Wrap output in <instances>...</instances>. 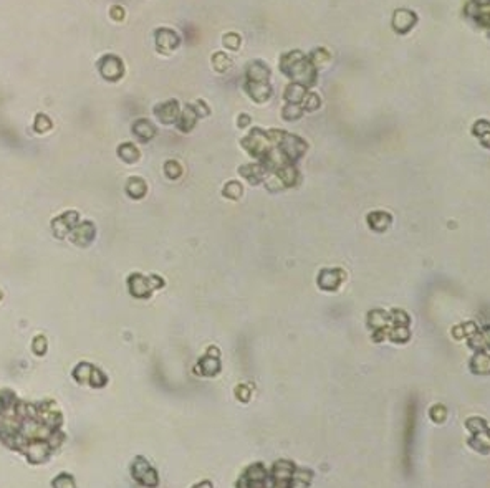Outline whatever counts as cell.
I'll use <instances>...</instances> for the list:
<instances>
[{"label": "cell", "instance_id": "cell-1", "mask_svg": "<svg viewBox=\"0 0 490 488\" xmlns=\"http://www.w3.org/2000/svg\"><path fill=\"white\" fill-rule=\"evenodd\" d=\"M242 144L252 156L260 157V159L273 148V144L269 138V133L262 131V129H254V131L242 141Z\"/></svg>", "mask_w": 490, "mask_h": 488}, {"label": "cell", "instance_id": "cell-2", "mask_svg": "<svg viewBox=\"0 0 490 488\" xmlns=\"http://www.w3.org/2000/svg\"><path fill=\"white\" fill-rule=\"evenodd\" d=\"M278 148L283 154H285V157L288 159V162H293L298 157L303 156V152L306 151V142L298 138V136L287 133L285 136H283V139L280 141Z\"/></svg>", "mask_w": 490, "mask_h": 488}, {"label": "cell", "instance_id": "cell-3", "mask_svg": "<svg viewBox=\"0 0 490 488\" xmlns=\"http://www.w3.org/2000/svg\"><path fill=\"white\" fill-rule=\"evenodd\" d=\"M295 465L288 460H278L272 467V485L273 486H290V480L295 472Z\"/></svg>", "mask_w": 490, "mask_h": 488}, {"label": "cell", "instance_id": "cell-4", "mask_svg": "<svg viewBox=\"0 0 490 488\" xmlns=\"http://www.w3.org/2000/svg\"><path fill=\"white\" fill-rule=\"evenodd\" d=\"M267 470L262 463H254L245 470L242 480L239 482V486L245 488H262L265 485Z\"/></svg>", "mask_w": 490, "mask_h": 488}, {"label": "cell", "instance_id": "cell-5", "mask_svg": "<svg viewBox=\"0 0 490 488\" xmlns=\"http://www.w3.org/2000/svg\"><path fill=\"white\" fill-rule=\"evenodd\" d=\"M131 472H133V477L143 485H156L157 483L156 470L152 468L146 460L141 459V457H137V459L134 460Z\"/></svg>", "mask_w": 490, "mask_h": 488}, {"label": "cell", "instance_id": "cell-6", "mask_svg": "<svg viewBox=\"0 0 490 488\" xmlns=\"http://www.w3.org/2000/svg\"><path fill=\"white\" fill-rule=\"evenodd\" d=\"M344 280V273L340 268H326L321 270L318 275V286L325 292H335Z\"/></svg>", "mask_w": 490, "mask_h": 488}, {"label": "cell", "instance_id": "cell-7", "mask_svg": "<svg viewBox=\"0 0 490 488\" xmlns=\"http://www.w3.org/2000/svg\"><path fill=\"white\" fill-rule=\"evenodd\" d=\"M154 288H157L156 283H152V278H144L141 275H133L129 278V290L134 296H139V298H146V296L151 295V292Z\"/></svg>", "mask_w": 490, "mask_h": 488}, {"label": "cell", "instance_id": "cell-8", "mask_svg": "<svg viewBox=\"0 0 490 488\" xmlns=\"http://www.w3.org/2000/svg\"><path fill=\"white\" fill-rule=\"evenodd\" d=\"M242 177L247 179L250 184H258V182H262L264 177L269 171H267V167L264 164H247V166H242L239 169Z\"/></svg>", "mask_w": 490, "mask_h": 488}, {"label": "cell", "instance_id": "cell-9", "mask_svg": "<svg viewBox=\"0 0 490 488\" xmlns=\"http://www.w3.org/2000/svg\"><path fill=\"white\" fill-rule=\"evenodd\" d=\"M391 222H393V217L389 215L388 212L379 210V212H371L370 215H367V225L376 232L388 230V227L391 225Z\"/></svg>", "mask_w": 490, "mask_h": 488}, {"label": "cell", "instance_id": "cell-10", "mask_svg": "<svg viewBox=\"0 0 490 488\" xmlns=\"http://www.w3.org/2000/svg\"><path fill=\"white\" fill-rule=\"evenodd\" d=\"M247 91H249V95L258 103L267 101L270 98V95H272L270 86L267 85V83H258V81H249L247 83Z\"/></svg>", "mask_w": 490, "mask_h": 488}, {"label": "cell", "instance_id": "cell-11", "mask_svg": "<svg viewBox=\"0 0 490 488\" xmlns=\"http://www.w3.org/2000/svg\"><path fill=\"white\" fill-rule=\"evenodd\" d=\"M414 22H416L414 13H411L408 10H397L393 19V25L397 32H406V30H409L414 25Z\"/></svg>", "mask_w": 490, "mask_h": 488}, {"label": "cell", "instance_id": "cell-12", "mask_svg": "<svg viewBox=\"0 0 490 488\" xmlns=\"http://www.w3.org/2000/svg\"><path fill=\"white\" fill-rule=\"evenodd\" d=\"M275 175L278 177V180L282 182L283 187H290V186H293L295 182H296L298 172H296V169H295L293 166L285 164V166H282L280 169L275 171Z\"/></svg>", "mask_w": 490, "mask_h": 488}, {"label": "cell", "instance_id": "cell-13", "mask_svg": "<svg viewBox=\"0 0 490 488\" xmlns=\"http://www.w3.org/2000/svg\"><path fill=\"white\" fill-rule=\"evenodd\" d=\"M269 75H270L269 68H267L265 65H262V63H258V62L252 63L249 66V71H247L249 81H258V83H267V80H269Z\"/></svg>", "mask_w": 490, "mask_h": 488}, {"label": "cell", "instance_id": "cell-14", "mask_svg": "<svg viewBox=\"0 0 490 488\" xmlns=\"http://www.w3.org/2000/svg\"><path fill=\"white\" fill-rule=\"evenodd\" d=\"M488 368H490L488 354L487 353L484 354V351H479V353L474 356V359L470 361V369L476 372V374H487Z\"/></svg>", "mask_w": 490, "mask_h": 488}, {"label": "cell", "instance_id": "cell-15", "mask_svg": "<svg viewBox=\"0 0 490 488\" xmlns=\"http://www.w3.org/2000/svg\"><path fill=\"white\" fill-rule=\"evenodd\" d=\"M389 321H391V319H389V313H386V311H382V310H374L367 315V324L374 328V330L384 328Z\"/></svg>", "mask_w": 490, "mask_h": 488}, {"label": "cell", "instance_id": "cell-16", "mask_svg": "<svg viewBox=\"0 0 490 488\" xmlns=\"http://www.w3.org/2000/svg\"><path fill=\"white\" fill-rule=\"evenodd\" d=\"M199 369H201L202 372L201 374H205V376H216L217 372L220 371V361H219V357H204V359H201V363H199Z\"/></svg>", "mask_w": 490, "mask_h": 488}, {"label": "cell", "instance_id": "cell-17", "mask_svg": "<svg viewBox=\"0 0 490 488\" xmlns=\"http://www.w3.org/2000/svg\"><path fill=\"white\" fill-rule=\"evenodd\" d=\"M313 474L306 468H295L292 480H290V486H308L311 483Z\"/></svg>", "mask_w": 490, "mask_h": 488}, {"label": "cell", "instance_id": "cell-18", "mask_svg": "<svg viewBox=\"0 0 490 488\" xmlns=\"http://www.w3.org/2000/svg\"><path fill=\"white\" fill-rule=\"evenodd\" d=\"M470 447L476 448L477 452L480 454H487L488 452V436H487V430H482V432H476V437L472 440H469Z\"/></svg>", "mask_w": 490, "mask_h": 488}, {"label": "cell", "instance_id": "cell-19", "mask_svg": "<svg viewBox=\"0 0 490 488\" xmlns=\"http://www.w3.org/2000/svg\"><path fill=\"white\" fill-rule=\"evenodd\" d=\"M285 98L290 103L298 104L305 98V88L300 85V83H292L285 91Z\"/></svg>", "mask_w": 490, "mask_h": 488}, {"label": "cell", "instance_id": "cell-20", "mask_svg": "<svg viewBox=\"0 0 490 488\" xmlns=\"http://www.w3.org/2000/svg\"><path fill=\"white\" fill-rule=\"evenodd\" d=\"M388 338L394 341V342H404L411 338V333L408 330V326L402 324H396L393 330H388Z\"/></svg>", "mask_w": 490, "mask_h": 488}, {"label": "cell", "instance_id": "cell-21", "mask_svg": "<svg viewBox=\"0 0 490 488\" xmlns=\"http://www.w3.org/2000/svg\"><path fill=\"white\" fill-rule=\"evenodd\" d=\"M128 194L133 197V199H139L144 194H146V184H144V180L141 179H129L128 182Z\"/></svg>", "mask_w": 490, "mask_h": 488}, {"label": "cell", "instance_id": "cell-22", "mask_svg": "<svg viewBox=\"0 0 490 488\" xmlns=\"http://www.w3.org/2000/svg\"><path fill=\"white\" fill-rule=\"evenodd\" d=\"M134 133H136L137 138L149 139V138H152V136H154V128H152V126L148 123V121L141 119L139 123L134 124Z\"/></svg>", "mask_w": 490, "mask_h": 488}, {"label": "cell", "instance_id": "cell-23", "mask_svg": "<svg viewBox=\"0 0 490 488\" xmlns=\"http://www.w3.org/2000/svg\"><path fill=\"white\" fill-rule=\"evenodd\" d=\"M242 194H243V187L239 184V182H235V180L229 182V184L225 186V189H224V195L229 197V199H232V201L240 199Z\"/></svg>", "mask_w": 490, "mask_h": 488}, {"label": "cell", "instance_id": "cell-24", "mask_svg": "<svg viewBox=\"0 0 490 488\" xmlns=\"http://www.w3.org/2000/svg\"><path fill=\"white\" fill-rule=\"evenodd\" d=\"M119 156L122 159H126L128 162H134L137 157H139V151H137L133 144H122L119 148Z\"/></svg>", "mask_w": 490, "mask_h": 488}, {"label": "cell", "instance_id": "cell-25", "mask_svg": "<svg viewBox=\"0 0 490 488\" xmlns=\"http://www.w3.org/2000/svg\"><path fill=\"white\" fill-rule=\"evenodd\" d=\"M476 331H477L476 323H465V324H462V326L454 328V338L462 339L464 336H472V334L476 333Z\"/></svg>", "mask_w": 490, "mask_h": 488}, {"label": "cell", "instance_id": "cell-26", "mask_svg": "<svg viewBox=\"0 0 490 488\" xmlns=\"http://www.w3.org/2000/svg\"><path fill=\"white\" fill-rule=\"evenodd\" d=\"M389 319H391L394 324H402V326H408L411 321L408 313H404L402 310H393L391 313H389Z\"/></svg>", "mask_w": 490, "mask_h": 488}, {"label": "cell", "instance_id": "cell-27", "mask_svg": "<svg viewBox=\"0 0 490 488\" xmlns=\"http://www.w3.org/2000/svg\"><path fill=\"white\" fill-rule=\"evenodd\" d=\"M465 424H467V429H469L472 433H476V432H482V430H487V422L484 421V419H480V417L469 419V421H467Z\"/></svg>", "mask_w": 490, "mask_h": 488}, {"label": "cell", "instance_id": "cell-28", "mask_svg": "<svg viewBox=\"0 0 490 488\" xmlns=\"http://www.w3.org/2000/svg\"><path fill=\"white\" fill-rule=\"evenodd\" d=\"M446 417H447V410H446V407H444V406H441V404H437V406H434L431 409V419L434 422L441 424V422L446 421Z\"/></svg>", "mask_w": 490, "mask_h": 488}, {"label": "cell", "instance_id": "cell-29", "mask_svg": "<svg viewBox=\"0 0 490 488\" xmlns=\"http://www.w3.org/2000/svg\"><path fill=\"white\" fill-rule=\"evenodd\" d=\"M469 345H470V348L477 349V351H484V348L487 346V341L484 339V334H480V333L476 331V333H474L472 336H470Z\"/></svg>", "mask_w": 490, "mask_h": 488}, {"label": "cell", "instance_id": "cell-30", "mask_svg": "<svg viewBox=\"0 0 490 488\" xmlns=\"http://www.w3.org/2000/svg\"><path fill=\"white\" fill-rule=\"evenodd\" d=\"M214 63H216L217 70L224 71V70H227L229 66H231V58H229L227 55H224V53H216V57H214Z\"/></svg>", "mask_w": 490, "mask_h": 488}, {"label": "cell", "instance_id": "cell-31", "mask_svg": "<svg viewBox=\"0 0 490 488\" xmlns=\"http://www.w3.org/2000/svg\"><path fill=\"white\" fill-rule=\"evenodd\" d=\"M300 116H302V110H300V106L295 104V103H292V106H288V108L283 111V118L290 119V121H293Z\"/></svg>", "mask_w": 490, "mask_h": 488}, {"label": "cell", "instance_id": "cell-32", "mask_svg": "<svg viewBox=\"0 0 490 488\" xmlns=\"http://www.w3.org/2000/svg\"><path fill=\"white\" fill-rule=\"evenodd\" d=\"M164 169H166V174L169 175V177H172V179L179 177V175H181V166L178 162H174V161L167 162Z\"/></svg>", "mask_w": 490, "mask_h": 488}, {"label": "cell", "instance_id": "cell-33", "mask_svg": "<svg viewBox=\"0 0 490 488\" xmlns=\"http://www.w3.org/2000/svg\"><path fill=\"white\" fill-rule=\"evenodd\" d=\"M224 43H225V47L237 50V48L240 47V38L237 37V35L229 33V35H225V37H224Z\"/></svg>", "mask_w": 490, "mask_h": 488}, {"label": "cell", "instance_id": "cell-34", "mask_svg": "<svg viewBox=\"0 0 490 488\" xmlns=\"http://www.w3.org/2000/svg\"><path fill=\"white\" fill-rule=\"evenodd\" d=\"M235 394H237V397H239L242 402H247V401L250 399V391H249V387H245L243 384H239V386H237Z\"/></svg>", "mask_w": 490, "mask_h": 488}, {"label": "cell", "instance_id": "cell-35", "mask_svg": "<svg viewBox=\"0 0 490 488\" xmlns=\"http://www.w3.org/2000/svg\"><path fill=\"white\" fill-rule=\"evenodd\" d=\"M318 106H320V98L317 96V95H310L308 98H306V101H305V108L306 110H318Z\"/></svg>", "mask_w": 490, "mask_h": 488}, {"label": "cell", "instance_id": "cell-36", "mask_svg": "<svg viewBox=\"0 0 490 488\" xmlns=\"http://www.w3.org/2000/svg\"><path fill=\"white\" fill-rule=\"evenodd\" d=\"M249 123H250V118L247 116V114H242V116H240V123H239V126H240V128H243V126H247Z\"/></svg>", "mask_w": 490, "mask_h": 488}]
</instances>
